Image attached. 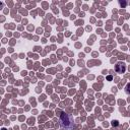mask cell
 <instances>
[{
  "label": "cell",
  "mask_w": 130,
  "mask_h": 130,
  "mask_svg": "<svg viewBox=\"0 0 130 130\" xmlns=\"http://www.w3.org/2000/svg\"><path fill=\"white\" fill-rule=\"evenodd\" d=\"M125 69H126V67H125V64L124 63H118L116 65V71L118 73H124Z\"/></svg>",
  "instance_id": "2"
},
{
  "label": "cell",
  "mask_w": 130,
  "mask_h": 130,
  "mask_svg": "<svg viewBox=\"0 0 130 130\" xmlns=\"http://www.w3.org/2000/svg\"><path fill=\"white\" fill-rule=\"evenodd\" d=\"M60 125L63 128H71L73 126V118L70 114L62 113L60 117Z\"/></svg>",
  "instance_id": "1"
}]
</instances>
